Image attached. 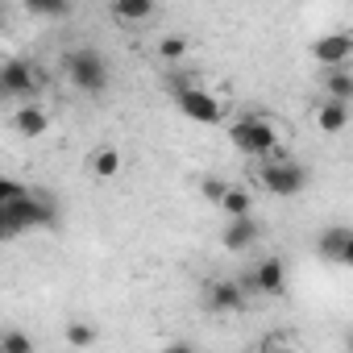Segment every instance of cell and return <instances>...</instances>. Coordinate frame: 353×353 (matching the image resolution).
Returning <instances> with one entry per match:
<instances>
[{
    "mask_svg": "<svg viewBox=\"0 0 353 353\" xmlns=\"http://www.w3.org/2000/svg\"><path fill=\"white\" fill-rule=\"evenodd\" d=\"M63 75L71 79L75 92L83 96H104L108 92V59L96 46H75L63 54Z\"/></svg>",
    "mask_w": 353,
    "mask_h": 353,
    "instance_id": "obj_1",
    "label": "cell"
},
{
    "mask_svg": "<svg viewBox=\"0 0 353 353\" xmlns=\"http://www.w3.org/2000/svg\"><path fill=\"white\" fill-rule=\"evenodd\" d=\"M229 141L241 150V154H254V158H283V145H279V129L274 121L266 117H241L229 125Z\"/></svg>",
    "mask_w": 353,
    "mask_h": 353,
    "instance_id": "obj_2",
    "label": "cell"
},
{
    "mask_svg": "<svg viewBox=\"0 0 353 353\" xmlns=\"http://www.w3.org/2000/svg\"><path fill=\"white\" fill-rule=\"evenodd\" d=\"M312 183V170L303 166V162H295V158H266L262 166H258V188L262 192H270V196H299L303 188Z\"/></svg>",
    "mask_w": 353,
    "mask_h": 353,
    "instance_id": "obj_3",
    "label": "cell"
},
{
    "mask_svg": "<svg viewBox=\"0 0 353 353\" xmlns=\"http://www.w3.org/2000/svg\"><path fill=\"white\" fill-rule=\"evenodd\" d=\"M50 221H54V208H50L46 200L30 196V192H21V196L9 200V204H0V237H17V233H26V229H42V225H50Z\"/></svg>",
    "mask_w": 353,
    "mask_h": 353,
    "instance_id": "obj_4",
    "label": "cell"
},
{
    "mask_svg": "<svg viewBox=\"0 0 353 353\" xmlns=\"http://www.w3.org/2000/svg\"><path fill=\"white\" fill-rule=\"evenodd\" d=\"M170 96H174V104H179V112H183L188 121H196V125H221V121H225V104H221L212 92L196 88V83L174 79Z\"/></svg>",
    "mask_w": 353,
    "mask_h": 353,
    "instance_id": "obj_5",
    "label": "cell"
},
{
    "mask_svg": "<svg viewBox=\"0 0 353 353\" xmlns=\"http://www.w3.org/2000/svg\"><path fill=\"white\" fill-rule=\"evenodd\" d=\"M237 283L245 287V295L279 299V295L287 291V266H283L279 258H262V262H254V270H250V274H241Z\"/></svg>",
    "mask_w": 353,
    "mask_h": 353,
    "instance_id": "obj_6",
    "label": "cell"
},
{
    "mask_svg": "<svg viewBox=\"0 0 353 353\" xmlns=\"http://www.w3.org/2000/svg\"><path fill=\"white\" fill-rule=\"evenodd\" d=\"M245 299H250V295H245V287H241L237 279H212V283H204V307L216 312V316L241 312Z\"/></svg>",
    "mask_w": 353,
    "mask_h": 353,
    "instance_id": "obj_7",
    "label": "cell"
},
{
    "mask_svg": "<svg viewBox=\"0 0 353 353\" xmlns=\"http://www.w3.org/2000/svg\"><path fill=\"white\" fill-rule=\"evenodd\" d=\"M258 241H262V225L254 221V212H245V216H229L225 229H221V245H225L229 254H245V250H254Z\"/></svg>",
    "mask_w": 353,
    "mask_h": 353,
    "instance_id": "obj_8",
    "label": "cell"
},
{
    "mask_svg": "<svg viewBox=\"0 0 353 353\" xmlns=\"http://www.w3.org/2000/svg\"><path fill=\"white\" fill-rule=\"evenodd\" d=\"M316 254H320L324 262L349 266V262H353V229H349V225H328V229L316 237Z\"/></svg>",
    "mask_w": 353,
    "mask_h": 353,
    "instance_id": "obj_9",
    "label": "cell"
},
{
    "mask_svg": "<svg viewBox=\"0 0 353 353\" xmlns=\"http://www.w3.org/2000/svg\"><path fill=\"white\" fill-rule=\"evenodd\" d=\"M38 92V71L26 59H9L0 67V96H34Z\"/></svg>",
    "mask_w": 353,
    "mask_h": 353,
    "instance_id": "obj_10",
    "label": "cell"
},
{
    "mask_svg": "<svg viewBox=\"0 0 353 353\" xmlns=\"http://www.w3.org/2000/svg\"><path fill=\"white\" fill-rule=\"evenodd\" d=\"M349 54H353V38L345 30L341 34H324V38L312 42V59L320 67H341V63H349Z\"/></svg>",
    "mask_w": 353,
    "mask_h": 353,
    "instance_id": "obj_11",
    "label": "cell"
},
{
    "mask_svg": "<svg viewBox=\"0 0 353 353\" xmlns=\"http://www.w3.org/2000/svg\"><path fill=\"white\" fill-rule=\"evenodd\" d=\"M108 17L117 26H150L158 17V0H108Z\"/></svg>",
    "mask_w": 353,
    "mask_h": 353,
    "instance_id": "obj_12",
    "label": "cell"
},
{
    "mask_svg": "<svg viewBox=\"0 0 353 353\" xmlns=\"http://www.w3.org/2000/svg\"><path fill=\"white\" fill-rule=\"evenodd\" d=\"M9 125H13L17 137H46V133H50V112L38 108V104H21Z\"/></svg>",
    "mask_w": 353,
    "mask_h": 353,
    "instance_id": "obj_13",
    "label": "cell"
},
{
    "mask_svg": "<svg viewBox=\"0 0 353 353\" xmlns=\"http://www.w3.org/2000/svg\"><path fill=\"white\" fill-rule=\"evenodd\" d=\"M316 125H320V133H345V125H349V100L324 96L320 108H316Z\"/></svg>",
    "mask_w": 353,
    "mask_h": 353,
    "instance_id": "obj_14",
    "label": "cell"
},
{
    "mask_svg": "<svg viewBox=\"0 0 353 353\" xmlns=\"http://www.w3.org/2000/svg\"><path fill=\"white\" fill-rule=\"evenodd\" d=\"M88 166H92V174H96V179H117V174H121V166H125V158H121V150L117 145H96L92 150V158H88Z\"/></svg>",
    "mask_w": 353,
    "mask_h": 353,
    "instance_id": "obj_15",
    "label": "cell"
},
{
    "mask_svg": "<svg viewBox=\"0 0 353 353\" xmlns=\"http://www.w3.org/2000/svg\"><path fill=\"white\" fill-rule=\"evenodd\" d=\"M320 88H324V96H332V100H353V71H349V63H341V67H324Z\"/></svg>",
    "mask_w": 353,
    "mask_h": 353,
    "instance_id": "obj_16",
    "label": "cell"
},
{
    "mask_svg": "<svg viewBox=\"0 0 353 353\" xmlns=\"http://www.w3.org/2000/svg\"><path fill=\"white\" fill-rule=\"evenodd\" d=\"M216 208L225 212V216H245V212H254V196L245 192V188H225V196L216 200Z\"/></svg>",
    "mask_w": 353,
    "mask_h": 353,
    "instance_id": "obj_17",
    "label": "cell"
},
{
    "mask_svg": "<svg viewBox=\"0 0 353 353\" xmlns=\"http://www.w3.org/2000/svg\"><path fill=\"white\" fill-rule=\"evenodd\" d=\"M154 54H158L162 63H183V59L192 54V42H188L183 34H166V38H158Z\"/></svg>",
    "mask_w": 353,
    "mask_h": 353,
    "instance_id": "obj_18",
    "label": "cell"
},
{
    "mask_svg": "<svg viewBox=\"0 0 353 353\" xmlns=\"http://www.w3.org/2000/svg\"><path fill=\"white\" fill-rule=\"evenodd\" d=\"M63 341H67L71 349H92V345L100 341V332H96L88 320H67V332H63Z\"/></svg>",
    "mask_w": 353,
    "mask_h": 353,
    "instance_id": "obj_19",
    "label": "cell"
},
{
    "mask_svg": "<svg viewBox=\"0 0 353 353\" xmlns=\"http://www.w3.org/2000/svg\"><path fill=\"white\" fill-rule=\"evenodd\" d=\"M21 5L34 17H67L71 13V0H21Z\"/></svg>",
    "mask_w": 353,
    "mask_h": 353,
    "instance_id": "obj_20",
    "label": "cell"
},
{
    "mask_svg": "<svg viewBox=\"0 0 353 353\" xmlns=\"http://www.w3.org/2000/svg\"><path fill=\"white\" fill-rule=\"evenodd\" d=\"M0 353H34V336L21 332V328L0 332Z\"/></svg>",
    "mask_w": 353,
    "mask_h": 353,
    "instance_id": "obj_21",
    "label": "cell"
},
{
    "mask_svg": "<svg viewBox=\"0 0 353 353\" xmlns=\"http://www.w3.org/2000/svg\"><path fill=\"white\" fill-rule=\"evenodd\" d=\"M225 188H229V183H225V179H216V174H208V179L200 183V192H204V200H208V204H216V200L225 196Z\"/></svg>",
    "mask_w": 353,
    "mask_h": 353,
    "instance_id": "obj_22",
    "label": "cell"
},
{
    "mask_svg": "<svg viewBox=\"0 0 353 353\" xmlns=\"http://www.w3.org/2000/svg\"><path fill=\"white\" fill-rule=\"evenodd\" d=\"M26 188L17 183V179H9V174H0V204H9V200H17Z\"/></svg>",
    "mask_w": 353,
    "mask_h": 353,
    "instance_id": "obj_23",
    "label": "cell"
}]
</instances>
